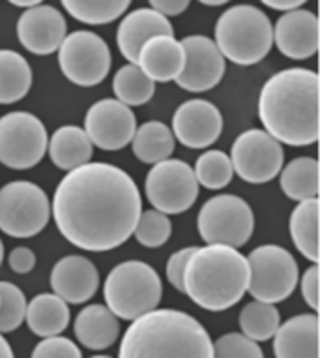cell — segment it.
<instances>
[{
  "instance_id": "6da1fadb",
  "label": "cell",
  "mask_w": 320,
  "mask_h": 358,
  "mask_svg": "<svg viewBox=\"0 0 320 358\" xmlns=\"http://www.w3.org/2000/svg\"><path fill=\"white\" fill-rule=\"evenodd\" d=\"M143 199L131 176L107 162L70 171L52 195V217L66 241L85 252H111L133 235Z\"/></svg>"
},
{
  "instance_id": "7a4b0ae2",
  "label": "cell",
  "mask_w": 320,
  "mask_h": 358,
  "mask_svg": "<svg viewBox=\"0 0 320 358\" xmlns=\"http://www.w3.org/2000/svg\"><path fill=\"white\" fill-rule=\"evenodd\" d=\"M264 131L289 147H307L320 136V79L305 68L277 71L259 96Z\"/></svg>"
},
{
  "instance_id": "3957f363",
  "label": "cell",
  "mask_w": 320,
  "mask_h": 358,
  "mask_svg": "<svg viewBox=\"0 0 320 358\" xmlns=\"http://www.w3.org/2000/svg\"><path fill=\"white\" fill-rule=\"evenodd\" d=\"M118 358H214V341L186 311L152 310L129 324Z\"/></svg>"
},
{
  "instance_id": "277c9868",
  "label": "cell",
  "mask_w": 320,
  "mask_h": 358,
  "mask_svg": "<svg viewBox=\"0 0 320 358\" xmlns=\"http://www.w3.org/2000/svg\"><path fill=\"white\" fill-rule=\"evenodd\" d=\"M247 285V259L231 246L197 248L184 271V293L208 311H223L238 304Z\"/></svg>"
},
{
  "instance_id": "5b68a950",
  "label": "cell",
  "mask_w": 320,
  "mask_h": 358,
  "mask_svg": "<svg viewBox=\"0 0 320 358\" xmlns=\"http://www.w3.org/2000/svg\"><path fill=\"white\" fill-rule=\"evenodd\" d=\"M216 43L223 59L238 66L261 62L274 45V27L268 15L253 4L231 6L216 23Z\"/></svg>"
},
{
  "instance_id": "8992f818",
  "label": "cell",
  "mask_w": 320,
  "mask_h": 358,
  "mask_svg": "<svg viewBox=\"0 0 320 358\" xmlns=\"http://www.w3.org/2000/svg\"><path fill=\"white\" fill-rule=\"evenodd\" d=\"M163 294L161 278L143 261L117 264L105 280L103 296L115 317L135 321L148 311L157 310Z\"/></svg>"
},
{
  "instance_id": "52a82bcc",
  "label": "cell",
  "mask_w": 320,
  "mask_h": 358,
  "mask_svg": "<svg viewBox=\"0 0 320 358\" xmlns=\"http://www.w3.org/2000/svg\"><path fill=\"white\" fill-rule=\"evenodd\" d=\"M198 235L206 244L242 248L255 229V216L247 201L238 195L221 194L203 205L197 216Z\"/></svg>"
},
{
  "instance_id": "ba28073f",
  "label": "cell",
  "mask_w": 320,
  "mask_h": 358,
  "mask_svg": "<svg viewBox=\"0 0 320 358\" xmlns=\"http://www.w3.org/2000/svg\"><path fill=\"white\" fill-rule=\"evenodd\" d=\"M247 291L259 302L277 304L294 293L298 285V263L292 253L277 244H264L247 255Z\"/></svg>"
},
{
  "instance_id": "9c48e42d",
  "label": "cell",
  "mask_w": 320,
  "mask_h": 358,
  "mask_svg": "<svg viewBox=\"0 0 320 358\" xmlns=\"http://www.w3.org/2000/svg\"><path fill=\"white\" fill-rule=\"evenodd\" d=\"M51 203L34 182L15 180L0 188V231L12 238H30L45 229Z\"/></svg>"
},
{
  "instance_id": "30bf717a",
  "label": "cell",
  "mask_w": 320,
  "mask_h": 358,
  "mask_svg": "<svg viewBox=\"0 0 320 358\" xmlns=\"http://www.w3.org/2000/svg\"><path fill=\"white\" fill-rule=\"evenodd\" d=\"M47 129L40 118L27 111L0 118V164L10 169H30L47 152Z\"/></svg>"
},
{
  "instance_id": "8fae6325",
  "label": "cell",
  "mask_w": 320,
  "mask_h": 358,
  "mask_svg": "<svg viewBox=\"0 0 320 358\" xmlns=\"http://www.w3.org/2000/svg\"><path fill=\"white\" fill-rule=\"evenodd\" d=\"M145 192L154 210L161 212L165 216L182 214L195 205L198 197V182L193 167L182 159L169 158L148 171Z\"/></svg>"
},
{
  "instance_id": "7c38bea8",
  "label": "cell",
  "mask_w": 320,
  "mask_h": 358,
  "mask_svg": "<svg viewBox=\"0 0 320 358\" xmlns=\"http://www.w3.org/2000/svg\"><path fill=\"white\" fill-rule=\"evenodd\" d=\"M59 64L68 81L79 87H96L111 70V51L103 38L90 30H77L59 48Z\"/></svg>"
},
{
  "instance_id": "4fadbf2b",
  "label": "cell",
  "mask_w": 320,
  "mask_h": 358,
  "mask_svg": "<svg viewBox=\"0 0 320 358\" xmlns=\"http://www.w3.org/2000/svg\"><path fill=\"white\" fill-rule=\"evenodd\" d=\"M231 164L236 175L249 184L274 180L285 164V152L264 129H247L236 137L231 148Z\"/></svg>"
},
{
  "instance_id": "5bb4252c",
  "label": "cell",
  "mask_w": 320,
  "mask_h": 358,
  "mask_svg": "<svg viewBox=\"0 0 320 358\" xmlns=\"http://www.w3.org/2000/svg\"><path fill=\"white\" fill-rule=\"evenodd\" d=\"M135 129V113L112 98L96 101L85 117V134L92 147L101 150H122L131 143Z\"/></svg>"
},
{
  "instance_id": "9a60e30c",
  "label": "cell",
  "mask_w": 320,
  "mask_h": 358,
  "mask_svg": "<svg viewBox=\"0 0 320 358\" xmlns=\"http://www.w3.org/2000/svg\"><path fill=\"white\" fill-rule=\"evenodd\" d=\"M184 49V68L176 77V85L187 92H208L221 83L225 76V59L206 36H187L180 40Z\"/></svg>"
},
{
  "instance_id": "2e32d148",
  "label": "cell",
  "mask_w": 320,
  "mask_h": 358,
  "mask_svg": "<svg viewBox=\"0 0 320 358\" xmlns=\"http://www.w3.org/2000/svg\"><path fill=\"white\" fill-rule=\"evenodd\" d=\"M170 131L184 147L208 148L221 136V111L208 100L184 101L175 111Z\"/></svg>"
},
{
  "instance_id": "e0dca14e",
  "label": "cell",
  "mask_w": 320,
  "mask_h": 358,
  "mask_svg": "<svg viewBox=\"0 0 320 358\" xmlns=\"http://www.w3.org/2000/svg\"><path fill=\"white\" fill-rule=\"evenodd\" d=\"M66 36L68 24L64 15L49 4H38L24 10L17 21L19 41L34 55H52L59 51Z\"/></svg>"
},
{
  "instance_id": "ac0fdd59",
  "label": "cell",
  "mask_w": 320,
  "mask_h": 358,
  "mask_svg": "<svg viewBox=\"0 0 320 358\" xmlns=\"http://www.w3.org/2000/svg\"><path fill=\"white\" fill-rule=\"evenodd\" d=\"M274 43L286 59H311L319 51L320 43V23L317 13L305 8L283 13L274 27Z\"/></svg>"
},
{
  "instance_id": "d6986e66",
  "label": "cell",
  "mask_w": 320,
  "mask_h": 358,
  "mask_svg": "<svg viewBox=\"0 0 320 358\" xmlns=\"http://www.w3.org/2000/svg\"><path fill=\"white\" fill-rule=\"evenodd\" d=\"M51 287L66 304H82L98 291L99 272L90 259L68 255L52 266Z\"/></svg>"
},
{
  "instance_id": "ffe728a7",
  "label": "cell",
  "mask_w": 320,
  "mask_h": 358,
  "mask_svg": "<svg viewBox=\"0 0 320 358\" xmlns=\"http://www.w3.org/2000/svg\"><path fill=\"white\" fill-rule=\"evenodd\" d=\"M156 36H175V29L169 19L152 8H139L122 19L117 32V43L128 64H137L143 45Z\"/></svg>"
},
{
  "instance_id": "44dd1931",
  "label": "cell",
  "mask_w": 320,
  "mask_h": 358,
  "mask_svg": "<svg viewBox=\"0 0 320 358\" xmlns=\"http://www.w3.org/2000/svg\"><path fill=\"white\" fill-rule=\"evenodd\" d=\"M275 358H320V319L317 313L291 317L274 334Z\"/></svg>"
},
{
  "instance_id": "7402d4cb",
  "label": "cell",
  "mask_w": 320,
  "mask_h": 358,
  "mask_svg": "<svg viewBox=\"0 0 320 358\" xmlns=\"http://www.w3.org/2000/svg\"><path fill=\"white\" fill-rule=\"evenodd\" d=\"M137 66L154 83L175 81L184 68V49L175 36H156L143 45Z\"/></svg>"
},
{
  "instance_id": "603a6c76",
  "label": "cell",
  "mask_w": 320,
  "mask_h": 358,
  "mask_svg": "<svg viewBox=\"0 0 320 358\" xmlns=\"http://www.w3.org/2000/svg\"><path fill=\"white\" fill-rule=\"evenodd\" d=\"M73 330L82 347L92 351H103L118 340L120 323L107 306L90 304L79 311Z\"/></svg>"
},
{
  "instance_id": "cb8c5ba5",
  "label": "cell",
  "mask_w": 320,
  "mask_h": 358,
  "mask_svg": "<svg viewBox=\"0 0 320 358\" xmlns=\"http://www.w3.org/2000/svg\"><path fill=\"white\" fill-rule=\"evenodd\" d=\"M49 158L59 169L73 171L90 164L94 147L85 129L79 126H62L47 141Z\"/></svg>"
},
{
  "instance_id": "d4e9b609",
  "label": "cell",
  "mask_w": 320,
  "mask_h": 358,
  "mask_svg": "<svg viewBox=\"0 0 320 358\" xmlns=\"http://www.w3.org/2000/svg\"><path fill=\"white\" fill-rule=\"evenodd\" d=\"M70 308L54 293L36 294L27 304V324L32 334L40 338L60 336L70 324Z\"/></svg>"
},
{
  "instance_id": "484cf974",
  "label": "cell",
  "mask_w": 320,
  "mask_h": 358,
  "mask_svg": "<svg viewBox=\"0 0 320 358\" xmlns=\"http://www.w3.org/2000/svg\"><path fill=\"white\" fill-rule=\"evenodd\" d=\"M320 201L309 199L298 203L292 210L289 231H291L292 242L303 257L313 261L314 264L320 259Z\"/></svg>"
},
{
  "instance_id": "4316f807",
  "label": "cell",
  "mask_w": 320,
  "mask_h": 358,
  "mask_svg": "<svg viewBox=\"0 0 320 358\" xmlns=\"http://www.w3.org/2000/svg\"><path fill=\"white\" fill-rule=\"evenodd\" d=\"M133 154L143 164L156 165L159 162L169 159L175 152V136L167 124L150 120L135 129V136L131 139Z\"/></svg>"
},
{
  "instance_id": "83f0119b",
  "label": "cell",
  "mask_w": 320,
  "mask_h": 358,
  "mask_svg": "<svg viewBox=\"0 0 320 358\" xmlns=\"http://www.w3.org/2000/svg\"><path fill=\"white\" fill-rule=\"evenodd\" d=\"M281 189L292 201L319 199L320 165L314 158H294L281 173Z\"/></svg>"
},
{
  "instance_id": "f1b7e54d",
  "label": "cell",
  "mask_w": 320,
  "mask_h": 358,
  "mask_svg": "<svg viewBox=\"0 0 320 358\" xmlns=\"http://www.w3.org/2000/svg\"><path fill=\"white\" fill-rule=\"evenodd\" d=\"M32 87V70L23 55L0 49V106L23 100Z\"/></svg>"
},
{
  "instance_id": "f546056e",
  "label": "cell",
  "mask_w": 320,
  "mask_h": 358,
  "mask_svg": "<svg viewBox=\"0 0 320 358\" xmlns=\"http://www.w3.org/2000/svg\"><path fill=\"white\" fill-rule=\"evenodd\" d=\"M281 324L279 310L268 302L253 300L240 311V329L245 338L253 341H268L274 338Z\"/></svg>"
},
{
  "instance_id": "4dcf8cb0",
  "label": "cell",
  "mask_w": 320,
  "mask_h": 358,
  "mask_svg": "<svg viewBox=\"0 0 320 358\" xmlns=\"http://www.w3.org/2000/svg\"><path fill=\"white\" fill-rule=\"evenodd\" d=\"M112 90L117 100L131 109V107L145 106L152 100L156 83L148 79L137 64H126L115 73Z\"/></svg>"
},
{
  "instance_id": "1f68e13d",
  "label": "cell",
  "mask_w": 320,
  "mask_h": 358,
  "mask_svg": "<svg viewBox=\"0 0 320 358\" xmlns=\"http://www.w3.org/2000/svg\"><path fill=\"white\" fill-rule=\"evenodd\" d=\"M71 17L85 24H107L128 12V0H64Z\"/></svg>"
},
{
  "instance_id": "d6a6232c",
  "label": "cell",
  "mask_w": 320,
  "mask_h": 358,
  "mask_svg": "<svg viewBox=\"0 0 320 358\" xmlns=\"http://www.w3.org/2000/svg\"><path fill=\"white\" fill-rule=\"evenodd\" d=\"M195 178L206 189H221L231 184L234 176L233 164L227 154L221 150H206L197 158Z\"/></svg>"
},
{
  "instance_id": "836d02e7",
  "label": "cell",
  "mask_w": 320,
  "mask_h": 358,
  "mask_svg": "<svg viewBox=\"0 0 320 358\" xmlns=\"http://www.w3.org/2000/svg\"><path fill=\"white\" fill-rule=\"evenodd\" d=\"M27 315V296L15 283L0 282V334L17 330Z\"/></svg>"
},
{
  "instance_id": "e575fe53",
  "label": "cell",
  "mask_w": 320,
  "mask_h": 358,
  "mask_svg": "<svg viewBox=\"0 0 320 358\" xmlns=\"http://www.w3.org/2000/svg\"><path fill=\"white\" fill-rule=\"evenodd\" d=\"M170 233H173V223H170L169 216H165L154 208L140 212L133 229L137 242L145 248H161L170 238Z\"/></svg>"
},
{
  "instance_id": "d590c367",
  "label": "cell",
  "mask_w": 320,
  "mask_h": 358,
  "mask_svg": "<svg viewBox=\"0 0 320 358\" xmlns=\"http://www.w3.org/2000/svg\"><path fill=\"white\" fill-rule=\"evenodd\" d=\"M214 358H264L261 345L244 334H223L214 343Z\"/></svg>"
},
{
  "instance_id": "8d00e7d4",
  "label": "cell",
  "mask_w": 320,
  "mask_h": 358,
  "mask_svg": "<svg viewBox=\"0 0 320 358\" xmlns=\"http://www.w3.org/2000/svg\"><path fill=\"white\" fill-rule=\"evenodd\" d=\"M30 358H82V355L77 343L62 336H52L40 341Z\"/></svg>"
},
{
  "instance_id": "74e56055",
  "label": "cell",
  "mask_w": 320,
  "mask_h": 358,
  "mask_svg": "<svg viewBox=\"0 0 320 358\" xmlns=\"http://www.w3.org/2000/svg\"><path fill=\"white\" fill-rule=\"evenodd\" d=\"M197 250V246H189V248H184L180 252L173 253L167 261V280L176 291H180L184 293V271H186V264L189 261V257L193 255V252Z\"/></svg>"
},
{
  "instance_id": "f35d334b",
  "label": "cell",
  "mask_w": 320,
  "mask_h": 358,
  "mask_svg": "<svg viewBox=\"0 0 320 358\" xmlns=\"http://www.w3.org/2000/svg\"><path fill=\"white\" fill-rule=\"evenodd\" d=\"M302 296L305 304L313 311H319L320 306V266L313 264L307 271L303 272L302 276Z\"/></svg>"
},
{
  "instance_id": "ab89813d",
  "label": "cell",
  "mask_w": 320,
  "mask_h": 358,
  "mask_svg": "<svg viewBox=\"0 0 320 358\" xmlns=\"http://www.w3.org/2000/svg\"><path fill=\"white\" fill-rule=\"evenodd\" d=\"M8 263H10V268L13 272H17V274H29L34 268L36 255L30 248H13L10 255H8Z\"/></svg>"
},
{
  "instance_id": "60d3db41",
  "label": "cell",
  "mask_w": 320,
  "mask_h": 358,
  "mask_svg": "<svg viewBox=\"0 0 320 358\" xmlns=\"http://www.w3.org/2000/svg\"><path fill=\"white\" fill-rule=\"evenodd\" d=\"M150 8L159 15H163L165 19H169L186 12L189 8V2L187 0H152Z\"/></svg>"
},
{
  "instance_id": "b9f144b4",
  "label": "cell",
  "mask_w": 320,
  "mask_h": 358,
  "mask_svg": "<svg viewBox=\"0 0 320 358\" xmlns=\"http://www.w3.org/2000/svg\"><path fill=\"white\" fill-rule=\"evenodd\" d=\"M262 4L266 8H272V10H277V12L283 13L294 12V10L303 6L302 0H264Z\"/></svg>"
},
{
  "instance_id": "7bdbcfd3",
  "label": "cell",
  "mask_w": 320,
  "mask_h": 358,
  "mask_svg": "<svg viewBox=\"0 0 320 358\" xmlns=\"http://www.w3.org/2000/svg\"><path fill=\"white\" fill-rule=\"evenodd\" d=\"M0 358H15L13 357V349L12 345L8 343L6 338L0 334Z\"/></svg>"
},
{
  "instance_id": "ee69618b",
  "label": "cell",
  "mask_w": 320,
  "mask_h": 358,
  "mask_svg": "<svg viewBox=\"0 0 320 358\" xmlns=\"http://www.w3.org/2000/svg\"><path fill=\"white\" fill-rule=\"evenodd\" d=\"M38 4H41V2H38V0H13L12 2V6H17V8H23V12L24 10H30V8H34L38 6Z\"/></svg>"
},
{
  "instance_id": "f6af8a7d",
  "label": "cell",
  "mask_w": 320,
  "mask_h": 358,
  "mask_svg": "<svg viewBox=\"0 0 320 358\" xmlns=\"http://www.w3.org/2000/svg\"><path fill=\"white\" fill-rule=\"evenodd\" d=\"M204 6H225V2L223 0H214V2H208V0H203Z\"/></svg>"
},
{
  "instance_id": "bcb514c9",
  "label": "cell",
  "mask_w": 320,
  "mask_h": 358,
  "mask_svg": "<svg viewBox=\"0 0 320 358\" xmlns=\"http://www.w3.org/2000/svg\"><path fill=\"white\" fill-rule=\"evenodd\" d=\"M2 261H4V244L0 241V264H2Z\"/></svg>"
},
{
  "instance_id": "7dc6e473",
  "label": "cell",
  "mask_w": 320,
  "mask_h": 358,
  "mask_svg": "<svg viewBox=\"0 0 320 358\" xmlns=\"http://www.w3.org/2000/svg\"><path fill=\"white\" fill-rule=\"evenodd\" d=\"M90 358H112V357H107V355H96V357H90Z\"/></svg>"
}]
</instances>
